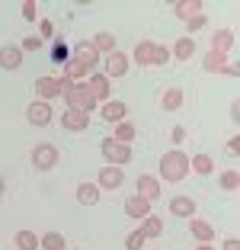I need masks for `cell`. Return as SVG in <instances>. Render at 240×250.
<instances>
[{"instance_id":"1","label":"cell","mask_w":240,"mask_h":250,"mask_svg":"<svg viewBox=\"0 0 240 250\" xmlns=\"http://www.w3.org/2000/svg\"><path fill=\"white\" fill-rule=\"evenodd\" d=\"M96 64H100V55H96V48L90 45V39L87 42H77L74 45V55L64 64V77L74 81V83H80V81H87L90 74L96 71Z\"/></svg>"},{"instance_id":"2","label":"cell","mask_w":240,"mask_h":250,"mask_svg":"<svg viewBox=\"0 0 240 250\" xmlns=\"http://www.w3.org/2000/svg\"><path fill=\"white\" fill-rule=\"evenodd\" d=\"M131 58H135V64H141V67H147V64L163 67V64H170V48L160 45V42H138Z\"/></svg>"},{"instance_id":"3","label":"cell","mask_w":240,"mask_h":250,"mask_svg":"<svg viewBox=\"0 0 240 250\" xmlns=\"http://www.w3.org/2000/svg\"><path fill=\"white\" fill-rule=\"evenodd\" d=\"M186 173H189V157L182 154V151H167V154L160 157V177L167 180V183H180V180H186Z\"/></svg>"},{"instance_id":"4","label":"cell","mask_w":240,"mask_h":250,"mask_svg":"<svg viewBox=\"0 0 240 250\" xmlns=\"http://www.w3.org/2000/svg\"><path fill=\"white\" fill-rule=\"evenodd\" d=\"M29 161H32V167H36L39 173H48V170L58 167V147L51 145V141H42V145L32 147Z\"/></svg>"},{"instance_id":"5","label":"cell","mask_w":240,"mask_h":250,"mask_svg":"<svg viewBox=\"0 0 240 250\" xmlns=\"http://www.w3.org/2000/svg\"><path fill=\"white\" fill-rule=\"evenodd\" d=\"M64 103H67V109L87 112V116H93V109H96V100L90 96L87 83H74V90H71V93L64 96Z\"/></svg>"},{"instance_id":"6","label":"cell","mask_w":240,"mask_h":250,"mask_svg":"<svg viewBox=\"0 0 240 250\" xmlns=\"http://www.w3.org/2000/svg\"><path fill=\"white\" fill-rule=\"evenodd\" d=\"M100 151H102V157H106L112 167H125V164L131 161V147L128 145H119V141H112V138H102L100 141Z\"/></svg>"},{"instance_id":"7","label":"cell","mask_w":240,"mask_h":250,"mask_svg":"<svg viewBox=\"0 0 240 250\" xmlns=\"http://www.w3.org/2000/svg\"><path fill=\"white\" fill-rule=\"evenodd\" d=\"M26 119H29V125H39V128H45V125H51V119H55V109H51V103H42V100H36V103L26 106Z\"/></svg>"},{"instance_id":"8","label":"cell","mask_w":240,"mask_h":250,"mask_svg":"<svg viewBox=\"0 0 240 250\" xmlns=\"http://www.w3.org/2000/svg\"><path fill=\"white\" fill-rule=\"evenodd\" d=\"M122 183H125L122 167H112V164H106V167L96 173V186H100V192H102V189H119Z\"/></svg>"},{"instance_id":"9","label":"cell","mask_w":240,"mask_h":250,"mask_svg":"<svg viewBox=\"0 0 240 250\" xmlns=\"http://www.w3.org/2000/svg\"><path fill=\"white\" fill-rule=\"evenodd\" d=\"M83 83H87L90 96H93L96 103H100V100H102V103H106V100H109V77H106V74L93 71V74H90V77H87V81H83Z\"/></svg>"},{"instance_id":"10","label":"cell","mask_w":240,"mask_h":250,"mask_svg":"<svg viewBox=\"0 0 240 250\" xmlns=\"http://www.w3.org/2000/svg\"><path fill=\"white\" fill-rule=\"evenodd\" d=\"M87 125H90L87 112H77V109H64L61 112V128H64V132H83Z\"/></svg>"},{"instance_id":"11","label":"cell","mask_w":240,"mask_h":250,"mask_svg":"<svg viewBox=\"0 0 240 250\" xmlns=\"http://www.w3.org/2000/svg\"><path fill=\"white\" fill-rule=\"evenodd\" d=\"M135 196L147 199V202L154 206V199H160V180L151 177V173H141L138 177V192H135Z\"/></svg>"},{"instance_id":"12","label":"cell","mask_w":240,"mask_h":250,"mask_svg":"<svg viewBox=\"0 0 240 250\" xmlns=\"http://www.w3.org/2000/svg\"><path fill=\"white\" fill-rule=\"evenodd\" d=\"M100 116L106 119V122L119 125V122H125V116H128V106H125L122 100H106V103H102V109H100Z\"/></svg>"},{"instance_id":"13","label":"cell","mask_w":240,"mask_h":250,"mask_svg":"<svg viewBox=\"0 0 240 250\" xmlns=\"http://www.w3.org/2000/svg\"><path fill=\"white\" fill-rule=\"evenodd\" d=\"M170 215H176V218H196V199L192 196L170 199Z\"/></svg>"},{"instance_id":"14","label":"cell","mask_w":240,"mask_h":250,"mask_svg":"<svg viewBox=\"0 0 240 250\" xmlns=\"http://www.w3.org/2000/svg\"><path fill=\"white\" fill-rule=\"evenodd\" d=\"M128 74V55L112 52L106 55V77H125Z\"/></svg>"},{"instance_id":"15","label":"cell","mask_w":240,"mask_h":250,"mask_svg":"<svg viewBox=\"0 0 240 250\" xmlns=\"http://www.w3.org/2000/svg\"><path fill=\"white\" fill-rule=\"evenodd\" d=\"M20 64H22L20 45H3V48H0V67H3V71H20Z\"/></svg>"},{"instance_id":"16","label":"cell","mask_w":240,"mask_h":250,"mask_svg":"<svg viewBox=\"0 0 240 250\" xmlns=\"http://www.w3.org/2000/svg\"><path fill=\"white\" fill-rule=\"evenodd\" d=\"M125 215H128V218H147V215H151V202H147V199H141V196H128L125 199Z\"/></svg>"},{"instance_id":"17","label":"cell","mask_w":240,"mask_h":250,"mask_svg":"<svg viewBox=\"0 0 240 250\" xmlns=\"http://www.w3.org/2000/svg\"><path fill=\"white\" fill-rule=\"evenodd\" d=\"M189 231H192V237H196L199 244L215 241V228H211V221H205V218H189Z\"/></svg>"},{"instance_id":"18","label":"cell","mask_w":240,"mask_h":250,"mask_svg":"<svg viewBox=\"0 0 240 250\" xmlns=\"http://www.w3.org/2000/svg\"><path fill=\"white\" fill-rule=\"evenodd\" d=\"M36 96L42 103H51L58 96V77H39L36 81Z\"/></svg>"},{"instance_id":"19","label":"cell","mask_w":240,"mask_h":250,"mask_svg":"<svg viewBox=\"0 0 240 250\" xmlns=\"http://www.w3.org/2000/svg\"><path fill=\"white\" fill-rule=\"evenodd\" d=\"M173 13H176V20H186V22H189L192 16L202 13V0H176V3H173Z\"/></svg>"},{"instance_id":"20","label":"cell","mask_w":240,"mask_h":250,"mask_svg":"<svg viewBox=\"0 0 240 250\" xmlns=\"http://www.w3.org/2000/svg\"><path fill=\"white\" fill-rule=\"evenodd\" d=\"M234 42H237V36H234L231 29H218L215 36H211V52H221V55H227L234 48Z\"/></svg>"},{"instance_id":"21","label":"cell","mask_w":240,"mask_h":250,"mask_svg":"<svg viewBox=\"0 0 240 250\" xmlns=\"http://www.w3.org/2000/svg\"><path fill=\"white\" fill-rule=\"evenodd\" d=\"M202 67L208 74H224V67H227V55H221V52H205V58H202Z\"/></svg>"},{"instance_id":"22","label":"cell","mask_w":240,"mask_h":250,"mask_svg":"<svg viewBox=\"0 0 240 250\" xmlns=\"http://www.w3.org/2000/svg\"><path fill=\"white\" fill-rule=\"evenodd\" d=\"M90 45L96 48V55H112L116 52V36H112V32H96V36L90 39Z\"/></svg>"},{"instance_id":"23","label":"cell","mask_w":240,"mask_h":250,"mask_svg":"<svg viewBox=\"0 0 240 250\" xmlns=\"http://www.w3.org/2000/svg\"><path fill=\"white\" fill-rule=\"evenodd\" d=\"M192 55H196V42H192V36H182L173 42V58L176 61H189Z\"/></svg>"},{"instance_id":"24","label":"cell","mask_w":240,"mask_h":250,"mask_svg":"<svg viewBox=\"0 0 240 250\" xmlns=\"http://www.w3.org/2000/svg\"><path fill=\"white\" fill-rule=\"evenodd\" d=\"M180 106H182V90H180V87H170V90H163V96H160V109L176 112Z\"/></svg>"},{"instance_id":"25","label":"cell","mask_w":240,"mask_h":250,"mask_svg":"<svg viewBox=\"0 0 240 250\" xmlns=\"http://www.w3.org/2000/svg\"><path fill=\"white\" fill-rule=\"evenodd\" d=\"M77 202H80V206H96V202H100V186L80 183L77 186Z\"/></svg>"},{"instance_id":"26","label":"cell","mask_w":240,"mask_h":250,"mask_svg":"<svg viewBox=\"0 0 240 250\" xmlns=\"http://www.w3.org/2000/svg\"><path fill=\"white\" fill-rule=\"evenodd\" d=\"M189 170H196L199 177H208V173H215V161L208 154H196L189 157Z\"/></svg>"},{"instance_id":"27","label":"cell","mask_w":240,"mask_h":250,"mask_svg":"<svg viewBox=\"0 0 240 250\" xmlns=\"http://www.w3.org/2000/svg\"><path fill=\"white\" fill-rule=\"evenodd\" d=\"M39 247L42 250H67V241H64V234H58V231H48V234L39 237Z\"/></svg>"},{"instance_id":"28","label":"cell","mask_w":240,"mask_h":250,"mask_svg":"<svg viewBox=\"0 0 240 250\" xmlns=\"http://www.w3.org/2000/svg\"><path fill=\"white\" fill-rule=\"evenodd\" d=\"M138 231L144 237H160V234H163V221H160L157 215H147V218H141V228Z\"/></svg>"},{"instance_id":"29","label":"cell","mask_w":240,"mask_h":250,"mask_svg":"<svg viewBox=\"0 0 240 250\" xmlns=\"http://www.w3.org/2000/svg\"><path fill=\"white\" fill-rule=\"evenodd\" d=\"M109 138L119 141V145H131V141H135V125H131V122H119L116 135H109Z\"/></svg>"},{"instance_id":"30","label":"cell","mask_w":240,"mask_h":250,"mask_svg":"<svg viewBox=\"0 0 240 250\" xmlns=\"http://www.w3.org/2000/svg\"><path fill=\"white\" fill-rule=\"evenodd\" d=\"M16 250H39L36 231H16Z\"/></svg>"},{"instance_id":"31","label":"cell","mask_w":240,"mask_h":250,"mask_svg":"<svg viewBox=\"0 0 240 250\" xmlns=\"http://www.w3.org/2000/svg\"><path fill=\"white\" fill-rule=\"evenodd\" d=\"M237 186H240V170H224V173H221V189L234 192Z\"/></svg>"},{"instance_id":"32","label":"cell","mask_w":240,"mask_h":250,"mask_svg":"<svg viewBox=\"0 0 240 250\" xmlns=\"http://www.w3.org/2000/svg\"><path fill=\"white\" fill-rule=\"evenodd\" d=\"M67 45L61 42V39H55V45H51V61H61V64H67Z\"/></svg>"},{"instance_id":"33","label":"cell","mask_w":240,"mask_h":250,"mask_svg":"<svg viewBox=\"0 0 240 250\" xmlns=\"http://www.w3.org/2000/svg\"><path fill=\"white\" fill-rule=\"evenodd\" d=\"M144 241L147 237L141 234V231H131V234L125 237V250H144Z\"/></svg>"},{"instance_id":"34","label":"cell","mask_w":240,"mask_h":250,"mask_svg":"<svg viewBox=\"0 0 240 250\" xmlns=\"http://www.w3.org/2000/svg\"><path fill=\"white\" fill-rule=\"evenodd\" d=\"M42 39H39V36H29V39H22V42H20V52H39V48H42Z\"/></svg>"},{"instance_id":"35","label":"cell","mask_w":240,"mask_h":250,"mask_svg":"<svg viewBox=\"0 0 240 250\" xmlns=\"http://www.w3.org/2000/svg\"><path fill=\"white\" fill-rule=\"evenodd\" d=\"M205 22H208V16H205V13L192 16V20L186 22V32H199V29H202V26H205Z\"/></svg>"},{"instance_id":"36","label":"cell","mask_w":240,"mask_h":250,"mask_svg":"<svg viewBox=\"0 0 240 250\" xmlns=\"http://www.w3.org/2000/svg\"><path fill=\"white\" fill-rule=\"evenodd\" d=\"M22 20H39V7L32 3V0H26V3H22Z\"/></svg>"},{"instance_id":"37","label":"cell","mask_w":240,"mask_h":250,"mask_svg":"<svg viewBox=\"0 0 240 250\" xmlns=\"http://www.w3.org/2000/svg\"><path fill=\"white\" fill-rule=\"evenodd\" d=\"M39 22H42V36H39L42 42H45V39H51V36H55V26H51V20H39Z\"/></svg>"},{"instance_id":"38","label":"cell","mask_w":240,"mask_h":250,"mask_svg":"<svg viewBox=\"0 0 240 250\" xmlns=\"http://www.w3.org/2000/svg\"><path fill=\"white\" fill-rule=\"evenodd\" d=\"M182 141H186V128L176 125V128H173V145H182Z\"/></svg>"},{"instance_id":"39","label":"cell","mask_w":240,"mask_h":250,"mask_svg":"<svg viewBox=\"0 0 240 250\" xmlns=\"http://www.w3.org/2000/svg\"><path fill=\"white\" fill-rule=\"evenodd\" d=\"M227 151H231V154H234V157H237V154H240V138H237V135H234V138H231V141H227Z\"/></svg>"},{"instance_id":"40","label":"cell","mask_w":240,"mask_h":250,"mask_svg":"<svg viewBox=\"0 0 240 250\" xmlns=\"http://www.w3.org/2000/svg\"><path fill=\"white\" fill-rule=\"evenodd\" d=\"M221 250H240V241L237 237H227V241L221 244Z\"/></svg>"},{"instance_id":"41","label":"cell","mask_w":240,"mask_h":250,"mask_svg":"<svg viewBox=\"0 0 240 250\" xmlns=\"http://www.w3.org/2000/svg\"><path fill=\"white\" fill-rule=\"evenodd\" d=\"M196 250H215V247H211V244H199Z\"/></svg>"},{"instance_id":"42","label":"cell","mask_w":240,"mask_h":250,"mask_svg":"<svg viewBox=\"0 0 240 250\" xmlns=\"http://www.w3.org/2000/svg\"><path fill=\"white\" fill-rule=\"evenodd\" d=\"M3 189H7V186H3V177H0V199H3Z\"/></svg>"}]
</instances>
